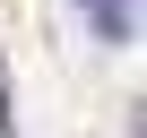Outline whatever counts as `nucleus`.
I'll use <instances>...</instances> for the list:
<instances>
[{"label":"nucleus","mask_w":147,"mask_h":138,"mask_svg":"<svg viewBox=\"0 0 147 138\" xmlns=\"http://www.w3.org/2000/svg\"><path fill=\"white\" fill-rule=\"evenodd\" d=\"M87 9H95V35L104 43H130L138 35V0H87Z\"/></svg>","instance_id":"obj_1"},{"label":"nucleus","mask_w":147,"mask_h":138,"mask_svg":"<svg viewBox=\"0 0 147 138\" xmlns=\"http://www.w3.org/2000/svg\"><path fill=\"white\" fill-rule=\"evenodd\" d=\"M18 129V112H9V78H0V138H9Z\"/></svg>","instance_id":"obj_2"},{"label":"nucleus","mask_w":147,"mask_h":138,"mask_svg":"<svg viewBox=\"0 0 147 138\" xmlns=\"http://www.w3.org/2000/svg\"><path fill=\"white\" fill-rule=\"evenodd\" d=\"M130 138H147V104H130Z\"/></svg>","instance_id":"obj_3"}]
</instances>
